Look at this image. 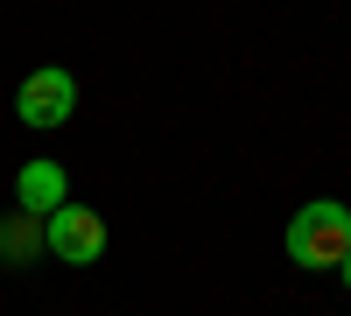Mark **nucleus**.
I'll list each match as a JSON object with an SVG mask.
<instances>
[{"instance_id": "1", "label": "nucleus", "mask_w": 351, "mask_h": 316, "mask_svg": "<svg viewBox=\"0 0 351 316\" xmlns=\"http://www.w3.org/2000/svg\"><path fill=\"white\" fill-rule=\"evenodd\" d=\"M288 260L295 267H337L351 253V211L337 204V197H309V204L288 218Z\"/></svg>"}, {"instance_id": "2", "label": "nucleus", "mask_w": 351, "mask_h": 316, "mask_svg": "<svg viewBox=\"0 0 351 316\" xmlns=\"http://www.w3.org/2000/svg\"><path fill=\"white\" fill-rule=\"evenodd\" d=\"M14 112H21V127H36V134L64 127L71 112H77V77H71L64 64L28 71V77H21V92H14Z\"/></svg>"}, {"instance_id": "3", "label": "nucleus", "mask_w": 351, "mask_h": 316, "mask_svg": "<svg viewBox=\"0 0 351 316\" xmlns=\"http://www.w3.org/2000/svg\"><path fill=\"white\" fill-rule=\"evenodd\" d=\"M43 246L56 253V260H71V267H92L106 253V218L92 204H56L43 218Z\"/></svg>"}, {"instance_id": "4", "label": "nucleus", "mask_w": 351, "mask_h": 316, "mask_svg": "<svg viewBox=\"0 0 351 316\" xmlns=\"http://www.w3.org/2000/svg\"><path fill=\"white\" fill-rule=\"evenodd\" d=\"M14 204L28 211V218H49L56 204H71V176L56 162H21L14 169Z\"/></svg>"}, {"instance_id": "5", "label": "nucleus", "mask_w": 351, "mask_h": 316, "mask_svg": "<svg viewBox=\"0 0 351 316\" xmlns=\"http://www.w3.org/2000/svg\"><path fill=\"white\" fill-rule=\"evenodd\" d=\"M36 239H43V218H28V211H21V225H0V253H8V260H28Z\"/></svg>"}, {"instance_id": "6", "label": "nucleus", "mask_w": 351, "mask_h": 316, "mask_svg": "<svg viewBox=\"0 0 351 316\" xmlns=\"http://www.w3.org/2000/svg\"><path fill=\"white\" fill-rule=\"evenodd\" d=\"M337 281H344V289H351V253H344V260H337Z\"/></svg>"}]
</instances>
